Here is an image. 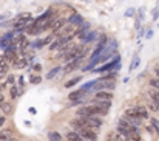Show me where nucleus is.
<instances>
[{
	"label": "nucleus",
	"mask_w": 159,
	"mask_h": 141,
	"mask_svg": "<svg viewBox=\"0 0 159 141\" xmlns=\"http://www.w3.org/2000/svg\"><path fill=\"white\" fill-rule=\"evenodd\" d=\"M71 126H73V129H74V130H76L82 138H84V140L98 141V130H94V129H91V127L85 126V124H84V123H80L77 118L71 121Z\"/></svg>",
	"instance_id": "nucleus-1"
},
{
	"label": "nucleus",
	"mask_w": 159,
	"mask_h": 141,
	"mask_svg": "<svg viewBox=\"0 0 159 141\" xmlns=\"http://www.w3.org/2000/svg\"><path fill=\"white\" fill-rule=\"evenodd\" d=\"M117 132L122 134V135H125V137H128V138H133V140H136V141L141 140V137H139V129L134 127L133 124H130L125 118H120V119L117 121Z\"/></svg>",
	"instance_id": "nucleus-2"
},
{
	"label": "nucleus",
	"mask_w": 159,
	"mask_h": 141,
	"mask_svg": "<svg viewBox=\"0 0 159 141\" xmlns=\"http://www.w3.org/2000/svg\"><path fill=\"white\" fill-rule=\"evenodd\" d=\"M93 87L98 92L99 90H111V89H114L116 87V71H111V73H108L105 76L96 79Z\"/></svg>",
	"instance_id": "nucleus-3"
},
{
	"label": "nucleus",
	"mask_w": 159,
	"mask_h": 141,
	"mask_svg": "<svg viewBox=\"0 0 159 141\" xmlns=\"http://www.w3.org/2000/svg\"><path fill=\"white\" fill-rule=\"evenodd\" d=\"M77 119L80 123H84L85 126L94 129V130H99L101 126H102V119L99 116H96V115H93V116H77Z\"/></svg>",
	"instance_id": "nucleus-4"
},
{
	"label": "nucleus",
	"mask_w": 159,
	"mask_h": 141,
	"mask_svg": "<svg viewBox=\"0 0 159 141\" xmlns=\"http://www.w3.org/2000/svg\"><path fill=\"white\" fill-rule=\"evenodd\" d=\"M30 23H31V14H30V12H23V14H22V16H19V19L16 20L14 28H16L17 31H20V30L28 28V27H30Z\"/></svg>",
	"instance_id": "nucleus-5"
},
{
	"label": "nucleus",
	"mask_w": 159,
	"mask_h": 141,
	"mask_svg": "<svg viewBox=\"0 0 159 141\" xmlns=\"http://www.w3.org/2000/svg\"><path fill=\"white\" fill-rule=\"evenodd\" d=\"M125 113H131V115H134V116H138L141 119H147L148 118V110L145 107H142V105H136L133 109H128Z\"/></svg>",
	"instance_id": "nucleus-6"
},
{
	"label": "nucleus",
	"mask_w": 159,
	"mask_h": 141,
	"mask_svg": "<svg viewBox=\"0 0 159 141\" xmlns=\"http://www.w3.org/2000/svg\"><path fill=\"white\" fill-rule=\"evenodd\" d=\"M93 101H96V102H111L113 101V93L108 92V90H99L94 95Z\"/></svg>",
	"instance_id": "nucleus-7"
},
{
	"label": "nucleus",
	"mask_w": 159,
	"mask_h": 141,
	"mask_svg": "<svg viewBox=\"0 0 159 141\" xmlns=\"http://www.w3.org/2000/svg\"><path fill=\"white\" fill-rule=\"evenodd\" d=\"M107 44H108V39H107L105 36H102L101 39H99V44H98V47H96V50L91 53V59L90 61H93V59H96V57H99L101 54H102V51L105 50Z\"/></svg>",
	"instance_id": "nucleus-8"
},
{
	"label": "nucleus",
	"mask_w": 159,
	"mask_h": 141,
	"mask_svg": "<svg viewBox=\"0 0 159 141\" xmlns=\"http://www.w3.org/2000/svg\"><path fill=\"white\" fill-rule=\"evenodd\" d=\"M120 67V57L119 56H116L113 61H110L107 65H104V67H99L96 71L98 73H104V71H107V70H113V68H119Z\"/></svg>",
	"instance_id": "nucleus-9"
},
{
	"label": "nucleus",
	"mask_w": 159,
	"mask_h": 141,
	"mask_svg": "<svg viewBox=\"0 0 159 141\" xmlns=\"http://www.w3.org/2000/svg\"><path fill=\"white\" fill-rule=\"evenodd\" d=\"M87 93H88L87 90H84V89H77V90H74V92H71V93L68 95V99H70V102L84 101V98H85V95Z\"/></svg>",
	"instance_id": "nucleus-10"
},
{
	"label": "nucleus",
	"mask_w": 159,
	"mask_h": 141,
	"mask_svg": "<svg viewBox=\"0 0 159 141\" xmlns=\"http://www.w3.org/2000/svg\"><path fill=\"white\" fill-rule=\"evenodd\" d=\"M96 36H98V34H96V31H88V30H87V31H84V33H82V42H84V44H88V42L94 41V39H96Z\"/></svg>",
	"instance_id": "nucleus-11"
},
{
	"label": "nucleus",
	"mask_w": 159,
	"mask_h": 141,
	"mask_svg": "<svg viewBox=\"0 0 159 141\" xmlns=\"http://www.w3.org/2000/svg\"><path fill=\"white\" fill-rule=\"evenodd\" d=\"M82 59H84V57H79V59H74V61L68 62V65L65 67V71H66V73H70V71H73V70L79 68V67H80V62H82Z\"/></svg>",
	"instance_id": "nucleus-12"
},
{
	"label": "nucleus",
	"mask_w": 159,
	"mask_h": 141,
	"mask_svg": "<svg viewBox=\"0 0 159 141\" xmlns=\"http://www.w3.org/2000/svg\"><path fill=\"white\" fill-rule=\"evenodd\" d=\"M0 112H2V115H11V112H12V104L8 102V101H3V102L0 104Z\"/></svg>",
	"instance_id": "nucleus-13"
},
{
	"label": "nucleus",
	"mask_w": 159,
	"mask_h": 141,
	"mask_svg": "<svg viewBox=\"0 0 159 141\" xmlns=\"http://www.w3.org/2000/svg\"><path fill=\"white\" fill-rule=\"evenodd\" d=\"M65 141H85L76 130H71V132H68L66 134V140Z\"/></svg>",
	"instance_id": "nucleus-14"
},
{
	"label": "nucleus",
	"mask_w": 159,
	"mask_h": 141,
	"mask_svg": "<svg viewBox=\"0 0 159 141\" xmlns=\"http://www.w3.org/2000/svg\"><path fill=\"white\" fill-rule=\"evenodd\" d=\"M11 138H12V130H9V129L0 130V141H9Z\"/></svg>",
	"instance_id": "nucleus-15"
},
{
	"label": "nucleus",
	"mask_w": 159,
	"mask_h": 141,
	"mask_svg": "<svg viewBox=\"0 0 159 141\" xmlns=\"http://www.w3.org/2000/svg\"><path fill=\"white\" fill-rule=\"evenodd\" d=\"M70 23H71V25H82V23H84V19H82L79 14H74V16L70 17Z\"/></svg>",
	"instance_id": "nucleus-16"
},
{
	"label": "nucleus",
	"mask_w": 159,
	"mask_h": 141,
	"mask_svg": "<svg viewBox=\"0 0 159 141\" xmlns=\"http://www.w3.org/2000/svg\"><path fill=\"white\" fill-rule=\"evenodd\" d=\"M60 70H62L60 67H54L53 70H50V71L47 73V79H54V78L60 73Z\"/></svg>",
	"instance_id": "nucleus-17"
},
{
	"label": "nucleus",
	"mask_w": 159,
	"mask_h": 141,
	"mask_svg": "<svg viewBox=\"0 0 159 141\" xmlns=\"http://www.w3.org/2000/svg\"><path fill=\"white\" fill-rule=\"evenodd\" d=\"M139 62H141V59H139V54L136 53V54H134V57L131 59V65H130V71H133L134 68H138V65H139Z\"/></svg>",
	"instance_id": "nucleus-18"
},
{
	"label": "nucleus",
	"mask_w": 159,
	"mask_h": 141,
	"mask_svg": "<svg viewBox=\"0 0 159 141\" xmlns=\"http://www.w3.org/2000/svg\"><path fill=\"white\" fill-rule=\"evenodd\" d=\"M48 138H50V141H62V135L59 132H50Z\"/></svg>",
	"instance_id": "nucleus-19"
},
{
	"label": "nucleus",
	"mask_w": 159,
	"mask_h": 141,
	"mask_svg": "<svg viewBox=\"0 0 159 141\" xmlns=\"http://www.w3.org/2000/svg\"><path fill=\"white\" fill-rule=\"evenodd\" d=\"M150 87L159 92V78H158V76H156V78H152V79H150Z\"/></svg>",
	"instance_id": "nucleus-20"
},
{
	"label": "nucleus",
	"mask_w": 159,
	"mask_h": 141,
	"mask_svg": "<svg viewBox=\"0 0 159 141\" xmlns=\"http://www.w3.org/2000/svg\"><path fill=\"white\" fill-rule=\"evenodd\" d=\"M79 81H80V78H73V79H70V81L65 84V87H66V89H70V87H74V85H76Z\"/></svg>",
	"instance_id": "nucleus-21"
},
{
	"label": "nucleus",
	"mask_w": 159,
	"mask_h": 141,
	"mask_svg": "<svg viewBox=\"0 0 159 141\" xmlns=\"http://www.w3.org/2000/svg\"><path fill=\"white\" fill-rule=\"evenodd\" d=\"M30 82H31V84H40V82H42V78L37 76V75H33V76L30 78Z\"/></svg>",
	"instance_id": "nucleus-22"
},
{
	"label": "nucleus",
	"mask_w": 159,
	"mask_h": 141,
	"mask_svg": "<svg viewBox=\"0 0 159 141\" xmlns=\"http://www.w3.org/2000/svg\"><path fill=\"white\" fill-rule=\"evenodd\" d=\"M152 126L155 127V130H156V134H159V121L156 118H152Z\"/></svg>",
	"instance_id": "nucleus-23"
},
{
	"label": "nucleus",
	"mask_w": 159,
	"mask_h": 141,
	"mask_svg": "<svg viewBox=\"0 0 159 141\" xmlns=\"http://www.w3.org/2000/svg\"><path fill=\"white\" fill-rule=\"evenodd\" d=\"M134 14H136V9H134V8H128V9L125 11V16H127V17H131V16H134Z\"/></svg>",
	"instance_id": "nucleus-24"
},
{
	"label": "nucleus",
	"mask_w": 159,
	"mask_h": 141,
	"mask_svg": "<svg viewBox=\"0 0 159 141\" xmlns=\"http://www.w3.org/2000/svg\"><path fill=\"white\" fill-rule=\"evenodd\" d=\"M158 17H159V8H156L153 11V19H158Z\"/></svg>",
	"instance_id": "nucleus-25"
},
{
	"label": "nucleus",
	"mask_w": 159,
	"mask_h": 141,
	"mask_svg": "<svg viewBox=\"0 0 159 141\" xmlns=\"http://www.w3.org/2000/svg\"><path fill=\"white\" fill-rule=\"evenodd\" d=\"M5 123H6V118H5V116H2V115H0V127H2V126H3V124H5Z\"/></svg>",
	"instance_id": "nucleus-26"
},
{
	"label": "nucleus",
	"mask_w": 159,
	"mask_h": 141,
	"mask_svg": "<svg viewBox=\"0 0 159 141\" xmlns=\"http://www.w3.org/2000/svg\"><path fill=\"white\" fill-rule=\"evenodd\" d=\"M155 73H156V76H158V78H159V67H158V65L155 67Z\"/></svg>",
	"instance_id": "nucleus-27"
},
{
	"label": "nucleus",
	"mask_w": 159,
	"mask_h": 141,
	"mask_svg": "<svg viewBox=\"0 0 159 141\" xmlns=\"http://www.w3.org/2000/svg\"><path fill=\"white\" fill-rule=\"evenodd\" d=\"M9 141H17V140H16V138H14V137H12V138H11V140H9Z\"/></svg>",
	"instance_id": "nucleus-28"
},
{
	"label": "nucleus",
	"mask_w": 159,
	"mask_h": 141,
	"mask_svg": "<svg viewBox=\"0 0 159 141\" xmlns=\"http://www.w3.org/2000/svg\"><path fill=\"white\" fill-rule=\"evenodd\" d=\"M62 141H63V140H62Z\"/></svg>",
	"instance_id": "nucleus-29"
}]
</instances>
